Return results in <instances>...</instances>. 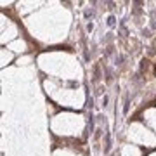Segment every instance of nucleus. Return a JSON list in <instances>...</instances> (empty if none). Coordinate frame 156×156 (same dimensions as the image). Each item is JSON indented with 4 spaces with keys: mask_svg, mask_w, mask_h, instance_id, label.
Returning a JSON list of instances; mask_svg holds the SVG:
<instances>
[{
    "mask_svg": "<svg viewBox=\"0 0 156 156\" xmlns=\"http://www.w3.org/2000/svg\"><path fill=\"white\" fill-rule=\"evenodd\" d=\"M0 54H2V66H5V64H9V62L12 61V52L11 50H7V49H2V52H0Z\"/></svg>",
    "mask_w": 156,
    "mask_h": 156,
    "instance_id": "9d476101",
    "label": "nucleus"
},
{
    "mask_svg": "<svg viewBox=\"0 0 156 156\" xmlns=\"http://www.w3.org/2000/svg\"><path fill=\"white\" fill-rule=\"evenodd\" d=\"M127 137L134 144H140V146H146V147H153L156 146V135L153 132H149L144 125L140 123H132L128 127V132H127Z\"/></svg>",
    "mask_w": 156,
    "mask_h": 156,
    "instance_id": "39448f33",
    "label": "nucleus"
},
{
    "mask_svg": "<svg viewBox=\"0 0 156 156\" xmlns=\"http://www.w3.org/2000/svg\"><path fill=\"white\" fill-rule=\"evenodd\" d=\"M7 49L11 50V52H19V54H23V52H26V42L24 40H14V42H11V44L7 45Z\"/></svg>",
    "mask_w": 156,
    "mask_h": 156,
    "instance_id": "0eeeda50",
    "label": "nucleus"
},
{
    "mask_svg": "<svg viewBox=\"0 0 156 156\" xmlns=\"http://www.w3.org/2000/svg\"><path fill=\"white\" fill-rule=\"evenodd\" d=\"M30 61H31L30 57H19V61H17V64H19V66H21V64H28Z\"/></svg>",
    "mask_w": 156,
    "mask_h": 156,
    "instance_id": "f8f14e48",
    "label": "nucleus"
},
{
    "mask_svg": "<svg viewBox=\"0 0 156 156\" xmlns=\"http://www.w3.org/2000/svg\"><path fill=\"white\" fill-rule=\"evenodd\" d=\"M38 62L44 71L57 78L75 80V78H80V73H82L78 61L68 54H44V56H40Z\"/></svg>",
    "mask_w": 156,
    "mask_h": 156,
    "instance_id": "f03ea898",
    "label": "nucleus"
},
{
    "mask_svg": "<svg viewBox=\"0 0 156 156\" xmlns=\"http://www.w3.org/2000/svg\"><path fill=\"white\" fill-rule=\"evenodd\" d=\"M149 156H156V153H153V154H149Z\"/></svg>",
    "mask_w": 156,
    "mask_h": 156,
    "instance_id": "ddd939ff",
    "label": "nucleus"
},
{
    "mask_svg": "<svg viewBox=\"0 0 156 156\" xmlns=\"http://www.w3.org/2000/svg\"><path fill=\"white\" fill-rule=\"evenodd\" d=\"M140 149L134 144H125L122 147V156H140Z\"/></svg>",
    "mask_w": 156,
    "mask_h": 156,
    "instance_id": "6e6552de",
    "label": "nucleus"
},
{
    "mask_svg": "<svg viewBox=\"0 0 156 156\" xmlns=\"http://www.w3.org/2000/svg\"><path fill=\"white\" fill-rule=\"evenodd\" d=\"M47 94L56 99L62 106H71V108H82L83 106V92L82 90H73V89H57L54 82H45Z\"/></svg>",
    "mask_w": 156,
    "mask_h": 156,
    "instance_id": "20e7f679",
    "label": "nucleus"
},
{
    "mask_svg": "<svg viewBox=\"0 0 156 156\" xmlns=\"http://www.w3.org/2000/svg\"><path fill=\"white\" fill-rule=\"evenodd\" d=\"M54 156H78L76 153H71V151H68V149H59V151H56L54 153Z\"/></svg>",
    "mask_w": 156,
    "mask_h": 156,
    "instance_id": "9b49d317",
    "label": "nucleus"
},
{
    "mask_svg": "<svg viewBox=\"0 0 156 156\" xmlns=\"http://www.w3.org/2000/svg\"><path fill=\"white\" fill-rule=\"evenodd\" d=\"M69 12L66 9H44L26 19V26L42 42H59L66 37L69 28Z\"/></svg>",
    "mask_w": 156,
    "mask_h": 156,
    "instance_id": "f257e3e1",
    "label": "nucleus"
},
{
    "mask_svg": "<svg viewBox=\"0 0 156 156\" xmlns=\"http://www.w3.org/2000/svg\"><path fill=\"white\" fill-rule=\"evenodd\" d=\"M16 35H17L16 24H14L11 19H7V30H2V42L5 44V42H9V40L16 38Z\"/></svg>",
    "mask_w": 156,
    "mask_h": 156,
    "instance_id": "423d86ee",
    "label": "nucleus"
},
{
    "mask_svg": "<svg viewBox=\"0 0 156 156\" xmlns=\"http://www.w3.org/2000/svg\"><path fill=\"white\" fill-rule=\"evenodd\" d=\"M85 120L75 113H61L50 122V128L59 135H80L83 132Z\"/></svg>",
    "mask_w": 156,
    "mask_h": 156,
    "instance_id": "7ed1b4c3",
    "label": "nucleus"
},
{
    "mask_svg": "<svg viewBox=\"0 0 156 156\" xmlns=\"http://www.w3.org/2000/svg\"><path fill=\"white\" fill-rule=\"evenodd\" d=\"M144 118H146V122H147L151 127L156 130V109H153V108L147 109V111L144 113Z\"/></svg>",
    "mask_w": 156,
    "mask_h": 156,
    "instance_id": "1a4fd4ad",
    "label": "nucleus"
}]
</instances>
